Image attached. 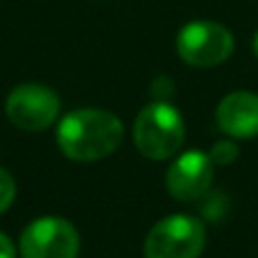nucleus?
<instances>
[{
	"instance_id": "nucleus-8",
	"label": "nucleus",
	"mask_w": 258,
	"mask_h": 258,
	"mask_svg": "<svg viewBox=\"0 0 258 258\" xmlns=\"http://www.w3.org/2000/svg\"><path fill=\"white\" fill-rule=\"evenodd\" d=\"M218 127L231 138L258 136V95L251 91H233L218 104Z\"/></svg>"
},
{
	"instance_id": "nucleus-5",
	"label": "nucleus",
	"mask_w": 258,
	"mask_h": 258,
	"mask_svg": "<svg viewBox=\"0 0 258 258\" xmlns=\"http://www.w3.org/2000/svg\"><path fill=\"white\" fill-rule=\"evenodd\" d=\"M7 118L23 132H43L57 120L59 98L43 84H21L7 98Z\"/></svg>"
},
{
	"instance_id": "nucleus-6",
	"label": "nucleus",
	"mask_w": 258,
	"mask_h": 258,
	"mask_svg": "<svg viewBox=\"0 0 258 258\" xmlns=\"http://www.w3.org/2000/svg\"><path fill=\"white\" fill-rule=\"evenodd\" d=\"M80 236L61 218H41L21 236V258H77Z\"/></svg>"
},
{
	"instance_id": "nucleus-11",
	"label": "nucleus",
	"mask_w": 258,
	"mask_h": 258,
	"mask_svg": "<svg viewBox=\"0 0 258 258\" xmlns=\"http://www.w3.org/2000/svg\"><path fill=\"white\" fill-rule=\"evenodd\" d=\"M0 258H16V249H14V242L9 240L5 233H0Z\"/></svg>"
},
{
	"instance_id": "nucleus-4",
	"label": "nucleus",
	"mask_w": 258,
	"mask_h": 258,
	"mask_svg": "<svg viewBox=\"0 0 258 258\" xmlns=\"http://www.w3.org/2000/svg\"><path fill=\"white\" fill-rule=\"evenodd\" d=\"M233 45L231 30L213 21H192L177 34L179 57L195 68L220 66L231 57Z\"/></svg>"
},
{
	"instance_id": "nucleus-3",
	"label": "nucleus",
	"mask_w": 258,
	"mask_h": 258,
	"mask_svg": "<svg viewBox=\"0 0 258 258\" xmlns=\"http://www.w3.org/2000/svg\"><path fill=\"white\" fill-rule=\"evenodd\" d=\"M206 229L192 215H170L152 227L145 238V258H200Z\"/></svg>"
},
{
	"instance_id": "nucleus-2",
	"label": "nucleus",
	"mask_w": 258,
	"mask_h": 258,
	"mask_svg": "<svg viewBox=\"0 0 258 258\" xmlns=\"http://www.w3.org/2000/svg\"><path fill=\"white\" fill-rule=\"evenodd\" d=\"M186 127L181 113L168 102H152L134 122V143L138 152L152 161L174 156L183 145Z\"/></svg>"
},
{
	"instance_id": "nucleus-9",
	"label": "nucleus",
	"mask_w": 258,
	"mask_h": 258,
	"mask_svg": "<svg viewBox=\"0 0 258 258\" xmlns=\"http://www.w3.org/2000/svg\"><path fill=\"white\" fill-rule=\"evenodd\" d=\"M211 161L220 165H229L238 159V145L233 141H218L211 150Z\"/></svg>"
},
{
	"instance_id": "nucleus-12",
	"label": "nucleus",
	"mask_w": 258,
	"mask_h": 258,
	"mask_svg": "<svg viewBox=\"0 0 258 258\" xmlns=\"http://www.w3.org/2000/svg\"><path fill=\"white\" fill-rule=\"evenodd\" d=\"M254 54L258 57V32H256V36H254Z\"/></svg>"
},
{
	"instance_id": "nucleus-7",
	"label": "nucleus",
	"mask_w": 258,
	"mask_h": 258,
	"mask_svg": "<svg viewBox=\"0 0 258 258\" xmlns=\"http://www.w3.org/2000/svg\"><path fill=\"white\" fill-rule=\"evenodd\" d=\"M213 183V161L200 150L183 152L168 168L165 186L179 202H195L209 192Z\"/></svg>"
},
{
	"instance_id": "nucleus-10",
	"label": "nucleus",
	"mask_w": 258,
	"mask_h": 258,
	"mask_svg": "<svg viewBox=\"0 0 258 258\" xmlns=\"http://www.w3.org/2000/svg\"><path fill=\"white\" fill-rule=\"evenodd\" d=\"M14 197H16V181L5 168H0V213L12 206Z\"/></svg>"
},
{
	"instance_id": "nucleus-1",
	"label": "nucleus",
	"mask_w": 258,
	"mask_h": 258,
	"mask_svg": "<svg viewBox=\"0 0 258 258\" xmlns=\"http://www.w3.org/2000/svg\"><path fill=\"white\" fill-rule=\"evenodd\" d=\"M122 122L104 109H77L57 129V143L73 161H98L113 154L122 143Z\"/></svg>"
}]
</instances>
